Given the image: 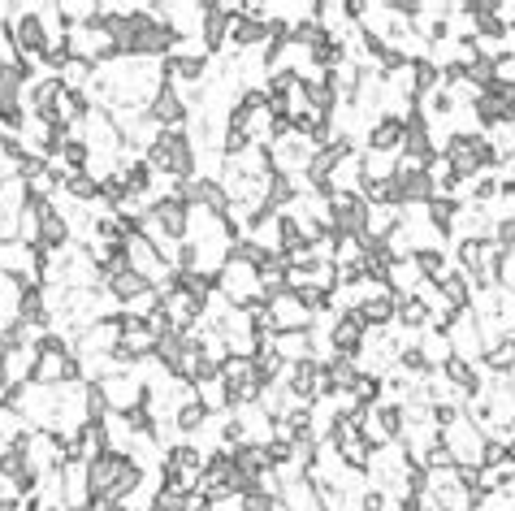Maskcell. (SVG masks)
Instances as JSON below:
<instances>
[{
  "instance_id": "4",
  "label": "cell",
  "mask_w": 515,
  "mask_h": 511,
  "mask_svg": "<svg viewBox=\"0 0 515 511\" xmlns=\"http://www.w3.org/2000/svg\"><path fill=\"white\" fill-rule=\"evenodd\" d=\"M507 187L515 191V156H511V165H507Z\"/></svg>"
},
{
  "instance_id": "1",
  "label": "cell",
  "mask_w": 515,
  "mask_h": 511,
  "mask_svg": "<svg viewBox=\"0 0 515 511\" xmlns=\"http://www.w3.org/2000/svg\"><path fill=\"white\" fill-rule=\"evenodd\" d=\"M490 364H494V369H511V364H515V343H503V347H498L494 356H490Z\"/></svg>"
},
{
  "instance_id": "2",
  "label": "cell",
  "mask_w": 515,
  "mask_h": 511,
  "mask_svg": "<svg viewBox=\"0 0 515 511\" xmlns=\"http://www.w3.org/2000/svg\"><path fill=\"white\" fill-rule=\"evenodd\" d=\"M507 455V447H498V442H490V447H485V464H498Z\"/></svg>"
},
{
  "instance_id": "3",
  "label": "cell",
  "mask_w": 515,
  "mask_h": 511,
  "mask_svg": "<svg viewBox=\"0 0 515 511\" xmlns=\"http://www.w3.org/2000/svg\"><path fill=\"white\" fill-rule=\"evenodd\" d=\"M472 74H477V78H490V74H494V61H477V65H472Z\"/></svg>"
},
{
  "instance_id": "5",
  "label": "cell",
  "mask_w": 515,
  "mask_h": 511,
  "mask_svg": "<svg viewBox=\"0 0 515 511\" xmlns=\"http://www.w3.org/2000/svg\"><path fill=\"white\" fill-rule=\"evenodd\" d=\"M507 460H511V468H515V438H511V447H507Z\"/></svg>"
}]
</instances>
